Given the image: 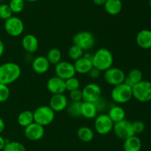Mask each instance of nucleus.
<instances>
[{
    "label": "nucleus",
    "instance_id": "nucleus-22",
    "mask_svg": "<svg viewBox=\"0 0 151 151\" xmlns=\"http://www.w3.org/2000/svg\"><path fill=\"white\" fill-rule=\"evenodd\" d=\"M143 78V75L142 71L137 68H134L131 70L128 75H125V78L124 83L133 87L134 85L138 84L142 81Z\"/></svg>",
    "mask_w": 151,
    "mask_h": 151
},
{
    "label": "nucleus",
    "instance_id": "nucleus-33",
    "mask_svg": "<svg viewBox=\"0 0 151 151\" xmlns=\"http://www.w3.org/2000/svg\"><path fill=\"white\" fill-rule=\"evenodd\" d=\"M12 16H13V12L8 4H0V19L5 21Z\"/></svg>",
    "mask_w": 151,
    "mask_h": 151
},
{
    "label": "nucleus",
    "instance_id": "nucleus-16",
    "mask_svg": "<svg viewBox=\"0 0 151 151\" xmlns=\"http://www.w3.org/2000/svg\"><path fill=\"white\" fill-rule=\"evenodd\" d=\"M91 57H92V55L90 56L89 54H86L78 59V60L75 61V63L73 65L76 73L80 74L88 73L90 70L93 68Z\"/></svg>",
    "mask_w": 151,
    "mask_h": 151
},
{
    "label": "nucleus",
    "instance_id": "nucleus-8",
    "mask_svg": "<svg viewBox=\"0 0 151 151\" xmlns=\"http://www.w3.org/2000/svg\"><path fill=\"white\" fill-rule=\"evenodd\" d=\"M112 130L115 136L122 140H125L135 135L132 127V122L126 119L114 123Z\"/></svg>",
    "mask_w": 151,
    "mask_h": 151
},
{
    "label": "nucleus",
    "instance_id": "nucleus-18",
    "mask_svg": "<svg viewBox=\"0 0 151 151\" xmlns=\"http://www.w3.org/2000/svg\"><path fill=\"white\" fill-rule=\"evenodd\" d=\"M32 68L35 73L38 74L46 73L49 70L50 63L48 59L44 56H38L32 59Z\"/></svg>",
    "mask_w": 151,
    "mask_h": 151
},
{
    "label": "nucleus",
    "instance_id": "nucleus-17",
    "mask_svg": "<svg viewBox=\"0 0 151 151\" xmlns=\"http://www.w3.org/2000/svg\"><path fill=\"white\" fill-rule=\"evenodd\" d=\"M22 45L24 50L29 54H32L38 50L39 47V41L38 38L33 34H27L23 37Z\"/></svg>",
    "mask_w": 151,
    "mask_h": 151
},
{
    "label": "nucleus",
    "instance_id": "nucleus-44",
    "mask_svg": "<svg viewBox=\"0 0 151 151\" xmlns=\"http://www.w3.org/2000/svg\"><path fill=\"white\" fill-rule=\"evenodd\" d=\"M149 5H150V7L151 8V0H149Z\"/></svg>",
    "mask_w": 151,
    "mask_h": 151
},
{
    "label": "nucleus",
    "instance_id": "nucleus-36",
    "mask_svg": "<svg viewBox=\"0 0 151 151\" xmlns=\"http://www.w3.org/2000/svg\"><path fill=\"white\" fill-rule=\"evenodd\" d=\"M132 127L135 134H139L142 133L145 129V124L142 121L137 120V121L132 122Z\"/></svg>",
    "mask_w": 151,
    "mask_h": 151
},
{
    "label": "nucleus",
    "instance_id": "nucleus-1",
    "mask_svg": "<svg viewBox=\"0 0 151 151\" xmlns=\"http://www.w3.org/2000/svg\"><path fill=\"white\" fill-rule=\"evenodd\" d=\"M22 74L20 66L15 62H5L0 65V83L12 84L19 79Z\"/></svg>",
    "mask_w": 151,
    "mask_h": 151
},
{
    "label": "nucleus",
    "instance_id": "nucleus-20",
    "mask_svg": "<svg viewBox=\"0 0 151 151\" xmlns=\"http://www.w3.org/2000/svg\"><path fill=\"white\" fill-rule=\"evenodd\" d=\"M97 115H98V110L94 103L82 101L81 116L87 119H93V118H95Z\"/></svg>",
    "mask_w": 151,
    "mask_h": 151
},
{
    "label": "nucleus",
    "instance_id": "nucleus-24",
    "mask_svg": "<svg viewBox=\"0 0 151 151\" xmlns=\"http://www.w3.org/2000/svg\"><path fill=\"white\" fill-rule=\"evenodd\" d=\"M103 6L106 11L111 16L118 15L122 10V2L121 0H107Z\"/></svg>",
    "mask_w": 151,
    "mask_h": 151
},
{
    "label": "nucleus",
    "instance_id": "nucleus-29",
    "mask_svg": "<svg viewBox=\"0 0 151 151\" xmlns=\"http://www.w3.org/2000/svg\"><path fill=\"white\" fill-rule=\"evenodd\" d=\"M2 151H26L24 145L19 142H7Z\"/></svg>",
    "mask_w": 151,
    "mask_h": 151
},
{
    "label": "nucleus",
    "instance_id": "nucleus-5",
    "mask_svg": "<svg viewBox=\"0 0 151 151\" xmlns=\"http://www.w3.org/2000/svg\"><path fill=\"white\" fill-rule=\"evenodd\" d=\"M133 98L140 102L151 101V82L142 80L132 87Z\"/></svg>",
    "mask_w": 151,
    "mask_h": 151
},
{
    "label": "nucleus",
    "instance_id": "nucleus-6",
    "mask_svg": "<svg viewBox=\"0 0 151 151\" xmlns=\"http://www.w3.org/2000/svg\"><path fill=\"white\" fill-rule=\"evenodd\" d=\"M73 43L81 47L83 51H88L94 47L95 44V38L93 33L89 31H80L74 35Z\"/></svg>",
    "mask_w": 151,
    "mask_h": 151
},
{
    "label": "nucleus",
    "instance_id": "nucleus-26",
    "mask_svg": "<svg viewBox=\"0 0 151 151\" xmlns=\"http://www.w3.org/2000/svg\"><path fill=\"white\" fill-rule=\"evenodd\" d=\"M77 135H78V139L81 142H86V143L91 142L94 138V133L93 130L87 126H83L80 127L77 132Z\"/></svg>",
    "mask_w": 151,
    "mask_h": 151
},
{
    "label": "nucleus",
    "instance_id": "nucleus-21",
    "mask_svg": "<svg viewBox=\"0 0 151 151\" xmlns=\"http://www.w3.org/2000/svg\"><path fill=\"white\" fill-rule=\"evenodd\" d=\"M142 149V141L136 135L124 140V151H140Z\"/></svg>",
    "mask_w": 151,
    "mask_h": 151
},
{
    "label": "nucleus",
    "instance_id": "nucleus-15",
    "mask_svg": "<svg viewBox=\"0 0 151 151\" xmlns=\"http://www.w3.org/2000/svg\"><path fill=\"white\" fill-rule=\"evenodd\" d=\"M69 104L67 97L63 93L60 94H53L51 96L49 102V106L55 112H61L66 110Z\"/></svg>",
    "mask_w": 151,
    "mask_h": 151
},
{
    "label": "nucleus",
    "instance_id": "nucleus-37",
    "mask_svg": "<svg viewBox=\"0 0 151 151\" xmlns=\"http://www.w3.org/2000/svg\"><path fill=\"white\" fill-rule=\"evenodd\" d=\"M94 105H95L98 112H101V111H103V110L106 108V101L101 96L98 100H97L94 102Z\"/></svg>",
    "mask_w": 151,
    "mask_h": 151
},
{
    "label": "nucleus",
    "instance_id": "nucleus-19",
    "mask_svg": "<svg viewBox=\"0 0 151 151\" xmlns=\"http://www.w3.org/2000/svg\"><path fill=\"white\" fill-rule=\"evenodd\" d=\"M137 44L141 48L147 50L151 48V30L144 29L137 33L136 38Z\"/></svg>",
    "mask_w": 151,
    "mask_h": 151
},
{
    "label": "nucleus",
    "instance_id": "nucleus-40",
    "mask_svg": "<svg viewBox=\"0 0 151 151\" xmlns=\"http://www.w3.org/2000/svg\"><path fill=\"white\" fill-rule=\"evenodd\" d=\"M94 4L97 6H103L107 0H92Z\"/></svg>",
    "mask_w": 151,
    "mask_h": 151
},
{
    "label": "nucleus",
    "instance_id": "nucleus-34",
    "mask_svg": "<svg viewBox=\"0 0 151 151\" xmlns=\"http://www.w3.org/2000/svg\"><path fill=\"white\" fill-rule=\"evenodd\" d=\"M10 91L8 85L0 83V103H3L8 100Z\"/></svg>",
    "mask_w": 151,
    "mask_h": 151
},
{
    "label": "nucleus",
    "instance_id": "nucleus-31",
    "mask_svg": "<svg viewBox=\"0 0 151 151\" xmlns=\"http://www.w3.org/2000/svg\"><path fill=\"white\" fill-rule=\"evenodd\" d=\"M13 13H19L23 11L24 8V0H10L9 3Z\"/></svg>",
    "mask_w": 151,
    "mask_h": 151
},
{
    "label": "nucleus",
    "instance_id": "nucleus-32",
    "mask_svg": "<svg viewBox=\"0 0 151 151\" xmlns=\"http://www.w3.org/2000/svg\"><path fill=\"white\" fill-rule=\"evenodd\" d=\"M65 84H66V90L69 92L79 89L81 87V82H80L79 79L75 76L71 77V78L65 80Z\"/></svg>",
    "mask_w": 151,
    "mask_h": 151
},
{
    "label": "nucleus",
    "instance_id": "nucleus-38",
    "mask_svg": "<svg viewBox=\"0 0 151 151\" xmlns=\"http://www.w3.org/2000/svg\"><path fill=\"white\" fill-rule=\"evenodd\" d=\"M100 73H101V71L99 70L97 68H94V67H93V68L90 70L89 72L88 73L90 78H93V79H96V78H99L100 76Z\"/></svg>",
    "mask_w": 151,
    "mask_h": 151
},
{
    "label": "nucleus",
    "instance_id": "nucleus-28",
    "mask_svg": "<svg viewBox=\"0 0 151 151\" xmlns=\"http://www.w3.org/2000/svg\"><path fill=\"white\" fill-rule=\"evenodd\" d=\"M46 57L47 58L50 65H56L61 61V51L59 49L56 48V47H53V48H51L49 50Z\"/></svg>",
    "mask_w": 151,
    "mask_h": 151
},
{
    "label": "nucleus",
    "instance_id": "nucleus-39",
    "mask_svg": "<svg viewBox=\"0 0 151 151\" xmlns=\"http://www.w3.org/2000/svg\"><path fill=\"white\" fill-rule=\"evenodd\" d=\"M6 143H7V141L0 135V150H2L4 147L5 146Z\"/></svg>",
    "mask_w": 151,
    "mask_h": 151
},
{
    "label": "nucleus",
    "instance_id": "nucleus-11",
    "mask_svg": "<svg viewBox=\"0 0 151 151\" xmlns=\"http://www.w3.org/2000/svg\"><path fill=\"white\" fill-rule=\"evenodd\" d=\"M83 101L94 103L102 96V90L96 83H89L82 89Z\"/></svg>",
    "mask_w": 151,
    "mask_h": 151
},
{
    "label": "nucleus",
    "instance_id": "nucleus-27",
    "mask_svg": "<svg viewBox=\"0 0 151 151\" xmlns=\"http://www.w3.org/2000/svg\"><path fill=\"white\" fill-rule=\"evenodd\" d=\"M81 104L82 102H71L66 108V113L71 117L78 118L81 116Z\"/></svg>",
    "mask_w": 151,
    "mask_h": 151
},
{
    "label": "nucleus",
    "instance_id": "nucleus-14",
    "mask_svg": "<svg viewBox=\"0 0 151 151\" xmlns=\"http://www.w3.org/2000/svg\"><path fill=\"white\" fill-rule=\"evenodd\" d=\"M47 88L52 94H60L63 93L66 90L65 80L62 79L60 77L55 76L47 80Z\"/></svg>",
    "mask_w": 151,
    "mask_h": 151
},
{
    "label": "nucleus",
    "instance_id": "nucleus-45",
    "mask_svg": "<svg viewBox=\"0 0 151 151\" xmlns=\"http://www.w3.org/2000/svg\"><path fill=\"white\" fill-rule=\"evenodd\" d=\"M150 56H151V48H150Z\"/></svg>",
    "mask_w": 151,
    "mask_h": 151
},
{
    "label": "nucleus",
    "instance_id": "nucleus-23",
    "mask_svg": "<svg viewBox=\"0 0 151 151\" xmlns=\"http://www.w3.org/2000/svg\"><path fill=\"white\" fill-rule=\"evenodd\" d=\"M108 115L114 123H116L125 119L126 114H125V111L122 107H121L120 105H115L111 107Z\"/></svg>",
    "mask_w": 151,
    "mask_h": 151
},
{
    "label": "nucleus",
    "instance_id": "nucleus-13",
    "mask_svg": "<svg viewBox=\"0 0 151 151\" xmlns=\"http://www.w3.org/2000/svg\"><path fill=\"white\" fill-rule=\"evenodd\" d=\"M24 136L28 140L32 142H36L43 138L45 133L44 127L37 124L35 122H32L29 125L24 127Z\"/></svg>",
    "mask_w": 151,
    "mask_h": 151
},
{
    "label": "nucleus",
    "instance_id": "nucleus-25",
    "mask_svg": "<svg viewBox=\"0 0 151 151\" xmlns=\"http://www.w3.org/2000/svg\"><path fill=\"white\" fill-rule=\"evenodd\" d=\"M17 122L22 127H26L27 126L32 124L34 122L33 111L29 110L22 111L17 117Z\"/></svg>",
    "mask_w": 151,
    "mask_h": 151
},
{
    "label": "nucleus",
    "instance_id": "nucleus-4",
    "mask_svg": "<svg viewBox=\"0 0 151 151\" xmlns=\"http://www.w3.org/2000/svg\"><path fill=\"white\" fill-rule=\"evenodd\" d=\"M111 97L117 105L127 103L133 98L132 87L125 83L114 86L111 90Z\"/></svg>",
    "mask_w": 151,
    "mask_h": 151
},
{
    "label": "nucleus",
    "instance_id": "nucleus-7",
    "mask_svg": "<svg viewBox=\"0 0 151 151\" xmlns=\"http://www.w3.org/2000/svg\"><path fill=\"white\" fill-rule=\"evenodd\" d=\"M4 30L10 36L17 37L23 33L24 25L20 18L12 16L4 22Z\"/></svg>",
    "mask_w": 151,
    "mask_h": 151
},
{
    "label": "nucleus",
    "instance_id": "nucleus-12",
    "mask_svg": "<svg viewBox=\"0 0 151 151\" xmlns=\"http://www.w3.org/2000/svg\"><path fill=\"white\" fill-rule=\"evenodd\" d=\"M55 76L60 77L63 80H66L71 77L75 76V71L74 65L67 61H60L59 63L55 65Z\"/></svg>",
    "mask_w": 151,
    "mask_h": 151
},
{
    "label": "nucleus",
    "instance_id": "nucleus-3",
    "mask_svg": "<svg viewBox=\"0 0 151 151\" xmlns=\"http://www.w3.org/2000/svg\"><path fill=\"white\" fill-rule=\"evenodd\" d=\"M55 112L49 105H41L33 111L34 122L45 127L53 122Z\"/></svg>",
    "mask_w": 151,
    "mask_h": 151
},
{
    "label": "nucleus",
    "instance_id": "nucleus-42",
    "mask_svg": "<svg viewBox=\"0 0 151 151\" xmlns=\"http://www.w3.org/2000/svg\"><path fill=\"white\" fill-rule=\"evenodd\" d=\"M4 51V42L0 39V58L1 57V56L3 55Z\"/></svg>",
    "mask_w": 151,
    "mask_h": 151
},
{
    "label": "nucleus",
    "instance_id": "nucleus-43",
    "mask_svg": "<svg viewBox=\"0 0 151 151\" xmlns=\"http://www.w3.org/2000/svg\"><path fill=\"white\" fill-rule=\"evenodd\" d=\"M24 1H29V2H35V1H38V0H24Z\"/></svg>",
    "mask_w": 151,
    "mask_h": 151
},
{
    "label": "nucleus",
    "instance_id": "nucleus-10",
    "mask_svg": "<svg viewBox=\"0 0 151 151\" xmlns=\"http://www.w3.org/2000/svg\"><path fill=\"white\" fill-rule=\"evenodd\" d=\"M103 78L107 84L114 86L124 83L125 78V74L122 69L118 68H110L104 71Z\"/></svg>",
    "mask_w": 151,
    "mask_h": 151
},
{
    "label": "nucleus",
    "instance_id": "nucleus-41",
    "mask_svg": "<svg viewBox=\"0 0 151 151\" xmlns=\"http://www.w3.org/2000/svg\"><path fill=\"white\" fill-rule=\"evenodd\" d=\"M5 129V123H4V120L0 117V134L2 133Z\"/></svg>",
    "mask_w": 151,
    "mask_h": 151
},
{
    "label": "nucleus",
    "instance_id": "nucleus-35",
    "mask_svg": "<svg viewBox=\"0 0 151 151\" xmlns=\"http://www.w3.org/2000/svg\"><path fill=\"white\" fill-rule=\"evenodd\" d=\"M69 97L72 102H82L83 101V93L82 90L77 89V90H72L69 92Z\"/></svg>",
    "mask_w": 151,
    "mask_h": 151
},
{
    "label": "nucleus",
    "instance_id": "nucleus-30",
    "mask_svg": "<svg viewBox=\"0 0 151 151\" xmlns=\"http://www.w3.org/2000/svg\"><path fill=\"white\" fill-rule=\"evenodd\" d=\"M68 55H69V58H70L71 59H72V60L74 61H76L83 56L84 51L83 50H82V49L80 47H78V45L73 44V45L71 46L70 48L69 49Z\"/></svg>",
    "mask_w": 151,
    "mask_h": 151
},
{
    "label": "nucleus",
    "instance_id": "nucleus-46",
    "mask_svg": "<svg viewBox=\"0 0 151 151\" xmlns=\"http://www.w3.org/2000/svg\"><path fill=\"white\" fill-rule=\"evenodd\" d=\"M0 151H2V150H0Z\"/></svg>",
    "mask_w": 151,
    "mask_h": 151
},
{
    "label": "nucleus",
    "instance_id": "nucleus-2",
    "mask_svg": "<svg viewBox=\"0 0 151 151\" xmlns=\"http://www.w3.org/2000/svg\"><path fill=\"white\" fill-rule=\"evenodd\" d=\"M93 67L101 72H104L113 66L114 56L111 52L107 48L98 49L91 57Z\"/></svg>",
    "mask_w": 151,
    "mask_h": 151
},
{
    "label": "nucleus",
    "instance_id": "nucleus-9",
    "mask_svg": "<svg viewBox=\"0 0 151 151\" xmlns=\"http://www.w3.org/2000/svg\"><path fill=\"white\" fill-rule=\"evenodd\" d=\"M114 123L108 114H100L94 118V129L100 135H107L112 131Z\"/></svg>",
    "mask_w": 151,
    "mask_h": 151
}]
</instances>
